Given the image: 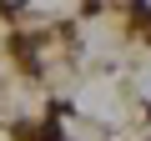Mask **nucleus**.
Returning a JSON list of instances; mask_svg holds the SVG:
<instances>
[]
</instances>
